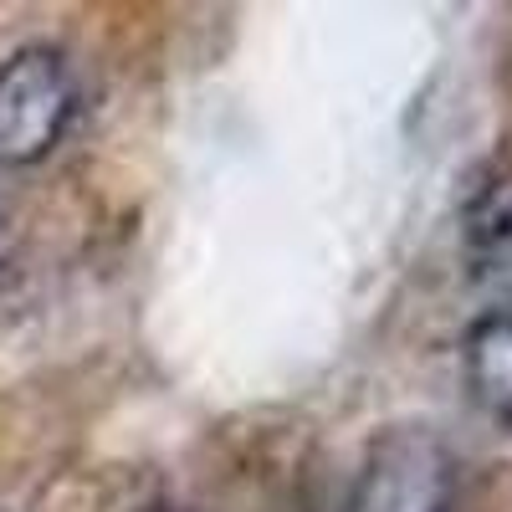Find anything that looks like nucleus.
<instances>
[{"label": "nucleus", "mask_w": 512, "mask_h": 512, "mask_svg": "<svg viewBox=\"0 0 512 512\" xmlns=\"http://www.w3.org/2000/svg\"><path fill=\"white\" fill-rule=\"evenodd\" d=\"M77 77L57 47H21L0 62V164H41L77 118Z\"/></svg>", "instance_id": "f257e3e1"}, {"label": "nucleus", "mask_w": 512, "mask_h": 512, "mask_svg": "<svg viewBox=\"0 0 512 512\" xmlns=\"http://www.w3.org/2000/svg\"><path fill=\"white\" fill-rule=\"evenodd\" d=\"M461 369H466L472 400L492 420L512 425V308H497V313H487L466 328Z\"/></svg>", "instance_id": "7ed1b4c3"}, {"label": "nucleus", "mask_w": 512, "mask_h": 512, "mask_svg": "<svg viewBox=\"0 0 512 512\" xmlns=\"http://www.w3.org/2000/svg\"><path fill=\"white\" fill-rule=\"evenodd\" d=\"M354 512H456V456L420 425H390L364 456Z\"/></svg>", "instance_id": "f03ea898"}, {"label": "nucleus", "mask_w": 512, "mask_h": 512, "mask_svg": "<svg viewBox=\"0 0 512 512\" xmlns=\"http://www.w3.org/2000/svg\"><path fill=\"white\" fill-rule=\"evenodd\" d=\"M0 231H6V200H0Z\"/></svg>", "instance_id": "423d86ee"}, {"label": "nucleus", "mask_w": 512, "mask_h": 512, "mask_svg": "<svg viewBox=\"0 0 512 512\" xmlns=\"http://www.w3.org/2000/svg\"><path fill=\"white\" fill-rule=\"evenodd\" d=\"M144 512H190V507H144Z\"/></svg>", "instance_id": "39448f33"}, {"label": "nucleus", "mask_w": 512, "mask_h": 512, "mask_svg": "<svg viewBox=\"0 0 512 512\" xmlns=\"http://www.w3.org/2000/svg\"><path fill=\"white\" fill-rule=\"evenodd\" d=\"M466 267L492 292H512V185L482 195L466 221Z\"/></svg>", "instance_id": "20e7f679"}]
</instances>
